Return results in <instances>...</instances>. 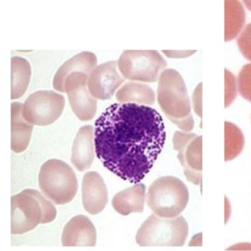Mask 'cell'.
Segmentation results:
<instances>
[{"label":"cell","instance_id":"obj_17","mask_svg":"<svg viewBox=\"0 0 251 251\" xmlns=\"http://www.w3.org/2000/svg\"><path fill=\"white\" fill-rule=\"evenodd\" d=\"M146 186L137 184L117 193L112 200L115 210L126 216L131 213H142L144 210Z\"/></svg>","mask_w":251,"mask_h":251},{"label":"cell","instance_id":"obj_12","mask_svg":"<svg viewBox=\"0 0 251 251\" xmlns=\"http://www.w3.org/2000/svg\"><path fill=\"white\" fill-rule=\"evenodd\" d=\"M82 204L85 211L92 215H98L108 203V191L102 177L91 171L84 175L82 184Z\"/></svg>","mask_w":251,"mask_h":251},{"label":"cell","instance_id":"obj_10","mask_svg":"<svg viewBox=\"0 0 251 251\" xmlns=\"http://www.w3.org/2000/svg\"><path fill=\"white\" fill-rule=\"evenodd\" d=\"M88 75L82 72L71 74L63 85V92L68 94L72 111L82 122L94 119L97 111V100L88 90Z\"/></svg>","mask_w":251,"mask_h":251},{"label":"cell","instance_id":"obj_15","mask_svg":"<svg viewBox=\"0 0 251 251\" xmlns=\"http://www.w3.org/2000/svg\"><path fill=\"white\" fill-rule=\"evenodd\" d=\"M97 66V57L94 53L82 52L65 62L54 75L53 87L57 91L63 92V85L67 77L75 72L90 75Z\"/></svg>","mask_w":251,"mask_h":251},{"label":"cell","instance_id":"obj_6","mask_svg":"<svg viewBox=\"0 0 251 251\" xmlns=\"http://www.w3.org/2000/svg\"><path fill=\"white\" fill-rule=\"evenodd\" d=\"M38 184L44 195L56 205L70 203L78 191L75 171L59 159H50L41 166Z\"/></svg>","mask_w":251,"mask_h":251},{"label":"cell","instance_id":"obj_25","mask_svg":"<svg viewBox=\"0 0 251 251\" xmlns=\"http://www.w3.org/2000/svg\"><path fill=\"white\" fill-rule=\"evenodd\" d=\"M245 4L247 6L248 8L251 11V1H244Z\"/></svg>","mask_w":251,"mask_h":251},{"label":"cell","instance_id":"obj_7","mask_svg":"<svg viewBox=\"0 0 251 251\" xmlns=\"http://www.w3.org/2000/svg\"><path fill=\"white\" fill-rule=\"evenodd\" d=\"M167 65L156 50H126L118 61L122 76L136 82H156Z\"/></svg>","mask_w":251,"mask_h":251},{"label":"cell","instance_id":"obj_8","mask_svg":"<svg viewBox=\"0 0 251 251\" xmlns=\"http://www.w3.org/2000/svg\"><path fill=\"white\" fill-rule=\"evenodd\" d=\"M65 107V97L53 91H38L29 96L22 114L32 125L47 126L59 119Z\"/></svg>","mask_w":251,"mask_h":251},{"label":"cell","instance_id":"obj_24","mask_svg":"<svg viewBox=\"0 0 251 251\" xmlns=\"http://www.w3.org/2000/svg\"><path fill=\"white\" fill-rule=\"evenodd\" d=\"M201 85H199L196 89L194 94H193V106H194V110L199 116H201Z\"/></svg>","mask_w":251,"mask_h":251},{"label":"cell","instance_id":"obj_14","mask_svg":"<svg viewBox=\"0 0 251 251\" xmlns=\"http://www.w3.org/2000/svg\"><path fill=\"white\" fill-rule=\"evenodd\" d=\"M95 158L94 129L91 125L79 128L72 147L71 162L77 170L84 172L90 169Z\"/></svg>","mask_w":251,"mask_h":251},{"label":"cell","instance_id":"obj_11","mask_svg":"<svg viewBox=\"0 0 251 251\" xmlns=\"http://www.w3.org/2000/svg\"><path fill=\"white\" fill-rule=\"evenodd\" d=\"M118 61H108L97 66L88 75V88L95 99L105 100L111 98L125 78L118 71Z\"/></svg>","mask_w":251,"mask_h":251},{"label":"cell","instance_id":"obj_21","mask_svg":"<svg viewBox=\"0 0 251 251\" xmlns=\"http://www.w3.org/2000/svg\"><path fill=\"white\" fill-rule=\"evenodd\" d=\"M245 138L241 130L231 122H225V161L233 160L243 151Z\"/></svg>","mask_w":251,"mask_h":251},{"label":"cell","instance_id":"obj_5","mask_svg":"<svg viewBox=\"0 0 251 251\" xmlns=\"http://www.w3.org/2000/svg\"><path fill=\"white\" fill-rule=\"evenodd\" d=\"M188 231V224L182 216L162 218L153 214L142 224L136 242L141 247H181L185 243Z\"/></svg>","mask_w":251,"mask_h":251},{"label":"cell","instance_id":"obj_1","mask_svg":"<svg viewBox=\"0 0 251 251\" xmlns=\"http://www.w3.org/2000/svg\"><path fill=\"white\" fill-rule=\"evenodd\" d=\"M166 139L159 112L135 103H114L95 122L97 157L124 181L138 184L153 167Z\"/></svg>","mask_w":251,"mask_h":251},{"label":"cell","instance_id":"obj_18","mask_svg":"<svg viewBox=\"0 0 251 251\" xmlns=\"http://www.w3.org/2000/svg\"><path fill=\"white\" fill-rule=\"evenodd\" d=\"M116 99L119 103L152 106L156 100V94L147 84L129 81L122 85L117 92Z\"/></svg>","mask_w":251,"mask_h":251},{"label":"cell","instance_id":"obj_3","mask_svg":"<svg viewBox=\"0 0 251 251\" xmlns=\"http://www.w3.org/2000/svg\"><path fill=\"white\" fill-rule=\"evenodd\" d=\"M54 205L35 190H23L11 197V234H23L39 224L50 223L55 220Z\"/></svg>","mask_w":251,"mask_h":251},{"label":"cell","instance_id":"obj_19","mask_svg":"<svg viewBox=\"0 0 251 251\" xmlns=\"http://www.w3.org/2000/svg\"><path fill=\"white\" fill-rule=\"evenodd\" d=\"M31 66L25 58L15 56L11 58V100L25 94L31 78Z\"/></svg>","mask_w":251,"mask_h":251},{"label":"cell","instance_id":"obj_2","mask_svg":"<svg viewBox=\"0 0 251 251\" xmlns=\"http://www.w3.org/2000/svg\"><path fill=\"white\" fill-rule=\"evenodd\" d=\"M157 100L162 112L184 132L194 128V119L185 83L175 69H165L159 78Z\"/></svg>","mask_w":251,"mask_h":251},{"label":"cell","instance_id":"obj_23","mask_svg":"<svg viewBox=\"0 0 251 251\" xmlns=\"http://www.w3.org/2000/svg\"><path fill=\"white\" fill-rule=\"evenodd\" d=\"M237 44L243 56L251 61V23L245 28L237 38Z\"/></svg>","mask_w":251,"mask_h":251},{"label":"cell","instance_id":"obj_9","mask_svg":"<svg viewBox=\"0 0 251 251\" xmlns=\"http://www.w3.org/2000/svg\"><path fill=\"white\" fill-rule=\"evenodd\" d=\"M174 148L187 181L195 185L202 181V137L184 131H176L173 138Z\"/></svg>","mask_w":251,"mask_h":251},{"label":"cell","instance_id":"obj_16","mask_svg":"<svg viewBox=\"0 0 251 251\" xmlns=\"http://www.w3.org/2000/svg\"><path fill=\"white\" fill-rule=\"evenodd\" d=\"M23 105L19 102L11 104V150L16 153L25 151L29 145L33 125L25 120L22 114Z\"/></svg>","mask_w":251,"mask_h":251},{"label":"cell","instance_id":"obj_4","mask_svg":"<svg viewBox=\"0 0 251 251\" xmlns=\"http://www.w3.org/2000/svg\"><path fill=\"white\" fill-rule=\"evenodd\" d=\"M189 191L179 178L164 176L149 187L146 203L154 215L162 218L178 217L187 207Z\"/></svg>","mask_w":251,"mask_h":251},{"label":"cell","instance_id":"obj_13","mask_svg":"<svg viewBox=\"0 0 251 251\" xmlns=\"http://www.w3.org/2000/svg\"><path fill=\"white\" fill-rule=\"evenodd\" d=\"M97 230L89 218L84 215H77L63 228L62 244L65 247H94L97 244Z\"/></svg>","mask_w":251,"mask_h":251},{"label":"cell","instance_id":"obj_20","mask_svg":"<svg viewBox=\"0 0 251 251\" xmlns=\"http://www.w3.org/2000/svg\"><path fill=\"white\" fill-rule=\"evenodd\" d=\"M246 22L244 7L239 1H225V41L234 39Z\"/></svg>","mask_w":251,"mask_h":251},{"label":"cell","instance_id":"obj_22","mask_svg":"<svg viewBox=\"0 0 251 251\" xmlns=\"http://www.w3.org/2000/svg\"><path fill=\"white\" fill-rule=\"evenodd\" d=\"M238 88L242 97L251 103V63L245 65L239 73Z\"/></svg>","mask_w":251,"mask_h":251}]
</instances>
